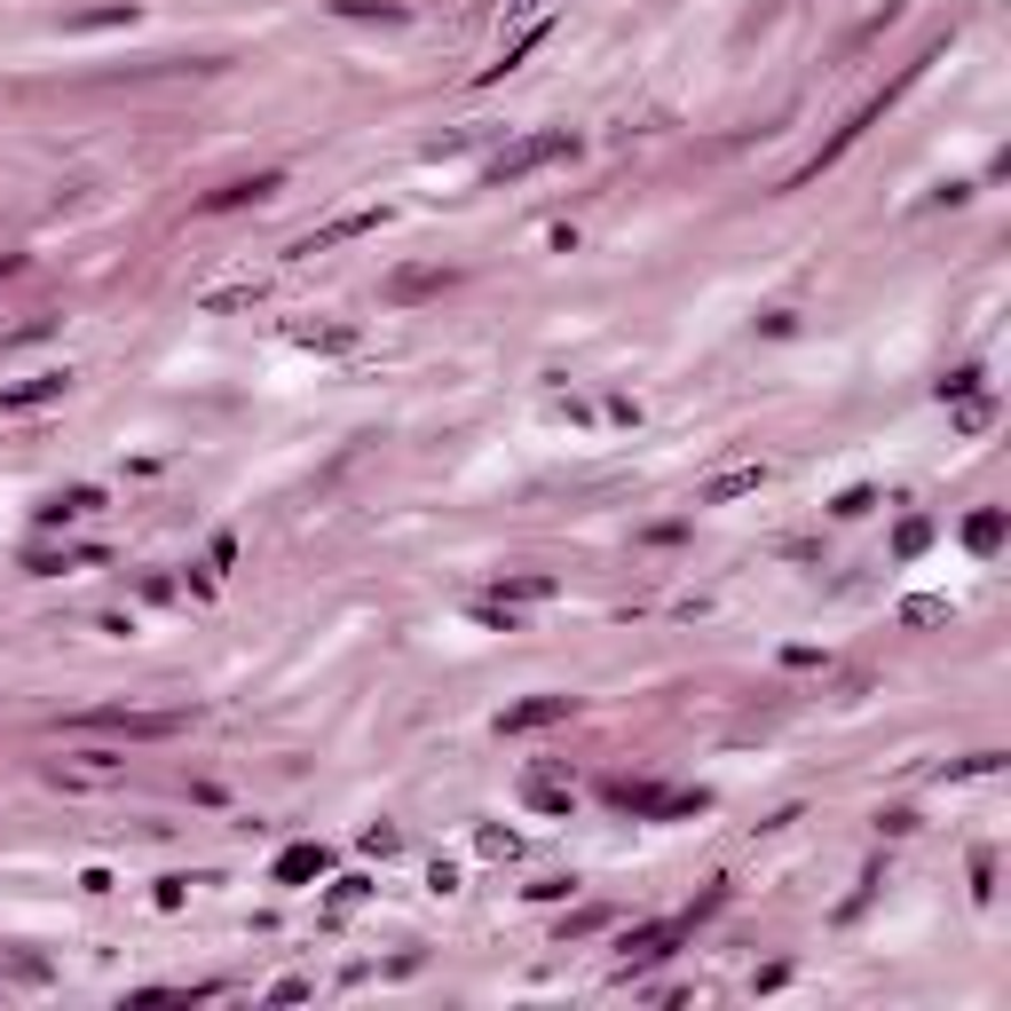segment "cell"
Here are the masks:
<instances>
[{
    "label": "cell",
    "mask_w": 1011,
    "mask_h": 1011,
    "mask_svg": "<svg viewBox=\"0 0 1011 1011\" xmlns=\"http://www.w3.org/2000/svg\"><path fill=\"white\" fill-rule=\"evenodd\" d=\"M372 230H388V206H356V214H340V222L309 230L293 253H324V245H340V237H372Z\"/></svg>",
    "instance_id": "5b68a950"
},
{
    "label": "cell",
    "mask_w": 1011,
    "mask_h": 1011,
    "mask_svg": "<svg viewBox=\"0 0 1011 1011\" xmlns=\"http://www.w3.org/2000/svg\"><path fill=\"white\" fill-rule=\"evenodd\" d=\"M529 806H545V814H570V782H554V775H529Z\"/></svg>",
    "instance_id": "9a60e30c"
},
{
    "label": "cell",
    "mask_w": 1011,
    "mask_h": 1011,
    "mask_svg": "<svg viewBox=\"0 0 1011 1011\" xmlns=\"http://www.w3.org/2000/svg\"><path fill=\"white\" fill-rule=\"evenodd\" d=\"M435 285H450L443 269H404V278H396L388 293H396V301H419V293H435Z\"/></svg>",
    "instance_id": "5bb4252c"
},
{
    "label": "cell",
    "mask_w": 1011,
    "mask_h": 1011,
    "mask_svg": "<svg viewBox=\"0 0 1011 1011\" xmlns=\"http://www.w3.org/2000/svg\"><path fill=\"white\" fill-rule=\"evenodd\" d=\"M87 727L127 735V743H158V735H174V727H182V711H87Z\"/></svg>",
    "instance_id": "277c9868"
},
{
    "label": "cell",
    "mask_w": 1011,
    "mask_h": 1011,
    "mask_svg": "<svg viewBox=\"0 0 1011 1011\" xmlns=\"http://www.w3.org/2000/svg\"><path fill=\"white\" fill-rule=\"evenodd\" d=\"M925 537H933V522H901V562H908V554H925Z\"/></svg>",
    "instance_id": "d6986e66"
},
{
    "label": "cell",
    "mask_w": 1011,
    "mask_h": 1011,
    "mask_svg": "<svg viewBox=\"0 0 1011 1011\" xmlns=\"http://www.w3.org/2000/svg\"><path fill=\"white\" fill-rule=\"evenodd\" d=\"M988 419H995V404H988L980 388H972V396H956V427H964V435H980Z\"/></svg>",
    "instance_id": "2e32d148"
},
{
    "label": "cell",
    "mask_w": 1011,
    "mask_h": 1011,
    "mask_svg": "<svg viewBox=\"0 0 1011 1011\" xmlns=\"http://www.w3.org/2000/svg\"><path fill=\"white\" fill-rule=\"evenodd\" d=\"M964 545H972V554H995V545H1003V506H980L964 522Z\"/></svg>",
    "instance_id": "8fae6325"
},
{
    "label": "cell",
    "mask_w": 1011,
    "mask_h": 1011,
    "mask_svg": "<svg viewBox=\"0 0 1011 1011\" xmlns=\"http://www.w3.org/2000/svg\"><path fill=\"white\" fill-rule=\"evenodd\" d=\"M245 301H261V285H222V293H206L198 309H206V317H222V309H245Z\"/></svg>",
    "instance_id": "ac0fdd59"
},
{
    "label": "cell",
    "mask_w": 1011,
    "mask_h": 1011,
    "mask_svg": "<svg viewBox=\"0 0 1011 1011\" xmlns=\"http://www.w3.org/2000/svg\"><path fill=\"white\" fill-rule=\"evenodd\" d=\"M570 150H577L570 135H529V143H514V150L490 158V182L506 191V182H522V174H537V166H554V158H570Z\"/></svg>",
    "instance_id": "7a4b0ae2"
},
{
    "label": "cell",
    "mask_w": 1011,
    "mask_h": 1011,
    "mask_svg": "<svg viewBox=\"0 0 1011 1011\" xmlns=\"http://www.w3.org/2000/svg\"><path fill=\"white\" fill-rule=\"evenodd\" d=\"M901 624H949V601H933V593H916V601H901Z\"/></svg>",
    "instance_id": "e0dca14e"
},
{
    "label": "cell",
    "mask_w": 1011,
    "mask_h": 1011,
    "mask_svg": "<svg viewBox=\"0 0 1011 1011\" xmlns=\"http://www.w3.org/2000/svg\"><path fill=\"white\" fill-rule=\"evenodd\" d=\"M324 869H332L324 846H285V854H278V885H309V877H324Z\"/></svg>",
    "instance_id": "30bf717a"
},
{
    "label": "cell",
    "mask_w": 1011,
    "mask_h": 1011,
    "mask_svg": "<svg viewBox=\"0 0 1011 1011\" xmlns=\"http://www.w3.org/2000/svg\"><path fill=\"white\" fill-rule=\"evenodd\" d=\"M64 372H32V380H17V388H0V411H40V404H64Z\"/></svg>",
    "instance_id": "ba28073f"
},
{
    "label": "cell",
    "mask_w": 1011,
    "mask_h": 1011,
    "mask_svg": "<svg viewBox=\"0 0 1011 1011\" xmlns=\"http://www.w3.org/2000/svg\"><path fill=\"white\" fill-rule=\"evenodd\" d=\"M680 933H688V925H649V933H632V941H624V972H649V964H664V956L680 949Z\"/></svg>",
    "instance_id": "52a82bcc"
},
{
    "label": "cell",
    "mask_w": 1011,
    "mask_h": 1011,
    "mask_svg": "<svg viewBox=\"0 0 1011 1011\" xmlns=\"http://www.w3.org/2000/svg\"><path fill=\"white\" fill-rule=\"evenodd\" d=\"M767 483V467H727V475H711L703 490H696V506H727V498H751Z\"/></svg>",
    "instance_id": "9c48e42d"
},
{
    "label": "cell",
    "mask_w": 1011,
    "mask_h": 1011,
    "mask_svg": "<svg viewBox=\"0 0 1011 1011\" xmlns=\"http://www.w3.org/2000/svg\"><path fill=\"white\" fill-rule=\"evenodd\" d=\"M577 711V696H522L498 711V735H537V727H562Z\"/></svg>",
    "instance_id": "3957f363"
},
{
    "label": "cell",
    "mask_w": 1011,
    "mask_h": 1011,
    "mask_svg": "<svg viewBox=\"0 0 1011 1011\" xmlns=\"http://www.w3.org/2000/svg\"><path fill=\"white\" fill-rule=\"evenodd\" d=\"M475 846H483V854H490V862H506V854H514V846H522V838H514V830H483V838H475Z\"/></svg>",
    "instance_id": "ffe728a7"
},
{
    "label": "cell",
    "mask_w": 1011,
    "mask_h": 1011,
    "mask_svg": "<svg viewBox=\"0 0 1011 1011\" xmlns=\"http://www.w3.org/2000/svg\"><path fill=\"white\" fill-rule=\"evenodd\" d=\"M972 388H980V372L964 363V372H949V380H941V404H949V396H972Z\"/></svg>",
    "instance_id": "44dd1931"
},
{
    "label": "cell",
    "mask_w": 1011,
    "mask_h": 1011,
    "mask_svg": "<svg viewBox=\"0 0 1011 1011\" xmlns=\"http://www.w3.org/2000/svg\"><path fill=\"white\" fill-rule=\"evenodd\" d=\"M545 32H554V25H545V17H537V25H529V32H514V40H506V56H498V64H490V71H483V79H498V71H514V64H522V56H529V48H537V40H545Z\"/></svg>",
    "instance_id": "7c38bea8"
},
{
    "label": "cell",
    "mask_w": 1011,
    "mask_h": 1011,
    "mask_svg": "<svg viewBox=\"0 0 1011 1011\" xmlns=\"http://www.w3.org/2000/svg\"><path fill=\"white\" fill-rule=\"evenodd\" d=\"M285 191V174H245V182H222V191L198 206V214H237V206H253V198H278Z\"/></svg>",
    "instance_id": "8992f818"
},
{
    "label": "cell",
    "mask_w": 1011,
    "mask_h": 1011,
    "mask_svg": "<svg viewBox=\"0 0 1011 1011\" xmlns=\"http://www.w3.org/2000/svg\"><path fill=\"white\" fill-rule=\"evenodd\" d=\"M609 806L649 814V822H672V814H703L711 798H703V790H657V782H609Z\"/></svg>",
    "instance_id": "6da1fadb"
},
{
    "label": "cell",
    "mask_w": 1011,
    "mask_h": 1011,
    "mask_svg": "<svg viewBox=\"0 0 1011 1011\" xmlns=\"http://www.w3.org/2000/svg\"><path fill=\"white\" fill-rule=\"evenodd\" d=\"M293 340H301V348H332V356H340V348H356V332H348V324H301Z\"/></svg>",
    "instance_id": "4fadbf2b"
}]
</instances>
